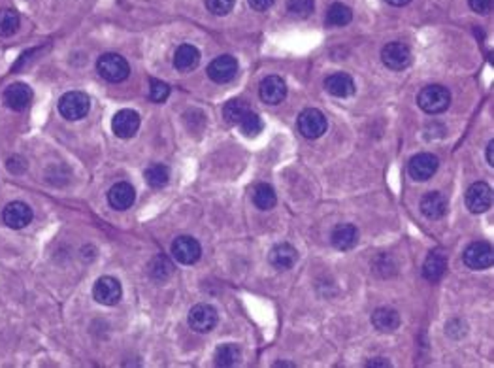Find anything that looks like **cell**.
<instances>
[{"label": "cell", "mask_w": 494, "mask_h": 368, "mask_svg": "<svg viewBox=\"0 0 494 368\" xmlns=\"http://www.w3.org/2000/svg\"><path fill=\"white\" fill-rule=\"evenodd\" d=\"M276 0H249V6L253 8L255 12H266L274 6Z\"/></svg>", "instance_id": "74e56055"}, {"label": "cell", "mask_w": 494, "mask_h": 368, "mask_svg": "<svg viewBox=\"0 0 494 368\" xmlns=\"http://www.w3.org/2000/svg\"><path fill=\"white\" fill-rule=\"evenodd\" d=\"M421 212L428 219L443 218L447 212V198L438 191H430L421 198Z\"/></svg>", "instance_id": "7402d4cb"}, {"label": "cell", "mask_w": 494, "mask_h": 368, "mask_svg": "<svg viewBox=\"0 0 494 368\" xmlns=\"http://www.w3.org/2000/svg\"><path fill=\"white\" fill-rule=\"evenodd\" d=\"M172 255L181 265H195L200 259L202 248L193 236H179L172 244Z\"/></svg>", "instance_id": "30bf717a"}, {"label": "cell", "mask_w": 494, "mask_h": 368, "mask_svg": "<svg viewBox=\"0 0 494 368\" xmlns=\"http://www.w3.org/2000/svg\"><path fill=\"white\" fill-rule=\"evenodd\" d=\"M168 179H170V170H168L167 165L157 162V165H151V167L145 170V182H147L151 187H155V189L164 187V185L168 184Z\"/></svg>", "instance_id": "f1b7e54d"}, {"label": "cell", "mask_w": 494, "mask_h": 368, "mask_svg": "<svg viewBox=\"0 0 494 368\" xmlns=\"http://www.w3.org/2000/svg\"><path fill=\"white\" fill-rule=\"evenodd\" d=\"M238 125H240L241 133L246 134V136H257V134L265 129V123H263V119H260V115L251 112V109L241 117Z\"/></svg>", "instance_id": "1f68e13d"}, {"label": "cell", "mask_w": 494, "mask_h": 368, "mask_svg": "<svg viewBox=\"0 0 494 368\" xmlns=\"http://www.w3.org/2000/svg\"><path fill=\"white\" fill-rule=\"evenodd\" d=\"M381 61L387 69L391 70H404L411 64V52L409 47L402 42H391L383 47L381 52Z\"/></svg>", "instance_id": "ba28073f"}, {"label": "cell", "mask_w": 494, "mask_h": 368, "mask_svg": "<svg viewBox=\"0 0 494 368\" xmlns=\"http://www.w3.org/2000/svg\"><path fill=\"white\" fill-rule=\"evenodd\" d=\"M493 204V189L485 182H477L466 191V206L471 213L487 212Z\"/></svg>", "instance_id": "9c48e42d"}, {"label": "cell", "mask_w": 494, "mask_h": 368, "mask_svg": "<svg viewBox=\"0 0 494 368\" xmlns=\"http://www.w3.org/2000/svg\"><path fill=\"white\" fill-rule=\"evenodd\" d=\"M313 8H315L313 0H289L287 2V10L291 12V16L299 19L310 18L313 13Z\"/></svg>", "instance_id": "d6a6232c"}, {"label": "cell", "mask_w": 494, "mask_h": 368, "mask_svg": "<svg viewBox=\"0 0 494 368\" xmlns=\"http://www.w3.org/2000/svg\"><path fill=\"white\" fill-rule=\"evenodd\" d=\"M6 167H8V170H10V172L21 174V172H25V170H27V162H25L23 157H10V159H8V162H6Z\"/></svg>", "instance_id": "8d00e7d4"}, {"label": "cell", "mask_w": 494, "mask_h": 368, "mask_svg": "<svg viewBox=\"0 0 494 368\" xmlns=\"http://www.w3.org/2000/svg\"><path fill=\"white\" fill-rule=\"evenodd\" d=\"M325 89H327L332 97L336 98H347L355 93V81L349 74L345 72H334L325 80Z\"/></svg>", "instance_id": "d6986e66"}, {"label": "cell", "mask_w": 494, "mask_h": 368, "mask_svg": "<svg viewBox=\"0 0 494 368\" xmlns=\"http://www.w3.org/2000/svg\"><path fill=\"white\" fill-rule=\"evenodd\" d=\"M462 259H464V265L471 271H485V268L493 265L494 261L493 246L485 240L474 242L464 249Z\"/></svg>", "instance_id": "5b68a950"}, {"label": "cell", "mask_w": 494, "mask_h": 368, "mask_svg": "<svg viewBox=\"0 0 494 368\" xmlns=\"http://www.w3.org/2000/svg\"><path fill=\"white\" fill-rule=\"evenodd\" d=\"M134 201H136V191H134L133 185L127 184V182H119V184H115L108 193L109 206L115 208V210H119V212L128 210V208L134 204Z\"/></svg>", "instance_id": "ac0fdd59"}, {"label": "cell", "mask_w": 494, "mask_h": 368, "mask_svg": "<svg viewBox=\"0 0 494 368\" xmlns=\"http://www.w3.org/2000/svg\"><path fill=\"white\" fill-rule=\"evenodd\" d=\"M170 97V87H168V83H164V81L161 80H153L150 81V98L153 100V102H159L162 104L167 98Z\"/></svg>", "instance_id": "836d02e7"}, {"label": "cell", "mask_w": 494, "mask_h": 368, "mask_svg": "<svg viewBox=\"0 0 494 368\" xmlns=\"http://www.w3.org/2000/svg\"><path fill=\"white\" fill-rule=\"evenodd\" d=\"M368 367H391V362L387 361V359H383V357H378L375 361L368 362Z\"/></svg>", "instance_id": "f35d334b"}, {"label": "cell", "mask_w": 494, "mask_h": 368, "mask_svg": "<svg viewBox=\"0 0 494 368\" xmlns=\"http://www.w3.org/2000/svg\"><path fill=\"white\" fill-rule=\"evenodd\" d=\"M32 89L27 83H12L4 91V104L13 112H23L32 102Z\"/></svg>", "instance_id": "9a60e30c"}, {"label": "cell", "mask_w": 494, "mask_h": 368, "mask_svg": "<svg viewBox=\"0 0 494 368\" xmlns=\"http://www.w3.org/2000/svg\"><path fill=\"white\" fill-rule=\"evenodd\" d=\"M330 242H332L334 248L339 249V251L353 249L356 246V242H359V230H356L355 225L342 223L338 227H334Z\"/></svg>", "instance_id": "44dd1931"}, {"label": "cell", "mask_w": 494, "mask_h": 368, "mask_svg": "<svg viewBox=\"0 0 494 368\" xmlns=\"http://www.w3.org/2000/svg\"><path fill=\"white\" fill-rule=\"evenodd\" d=\"M89 108H91V102H89V97L85 93L70 91L59 100V112L64 119L68 121L83 119L89 114Z\"/></svg>", "instance_id": "3957f363"}, {"label": "cell", "mask_w": 494, "mask_h": 368, "mask_svg": "<svg viewBox=\"0 0 494 368\" xmlns=\"http://www.w3.org/2000/svg\"><path fill=\"white\" fill-rule=\"evenodd\" d=\"M351 19H353L351 8L342 2H334L327 10V25H330V27H345L351 23Z\"/></svg>", "instance_id": "4316f807"}, {"label": "cell", "mask_w": 494, "mask_h": 368, "mask_svg": "<svg viewBox=\"0 0 494 368\" xmlns=\"http://www.w3.org/2000/svg\"><path fill=\"white\" fill-rule=\"evenodd\" d=\"M276 367H294L291 362H276Z\"/></svg>", "instance_id": "b9f144b4"}, {"label": "cell", "mask_w": 494, "mask_h": 368, "mask_svg": "<svg viewBox=\"0 0 494 368\" xmlns=\"http://www.w3.org/2000/svg\"><path fill=\"white\" fill-rule=\"evenodd\" d=\"M200 63V52L191 44H181L174 55V66L181 72H191Z\"/></svg>", "instance_id": "603a6c76"}, {"label": "cell", "mask_w": 494, "mask_h": 368, "mask_svg": "<svg viewBox=\"0 0 494 368\" xmlns=\"http://www.w3.org/2000/svg\"><path fill=\"white\" fill-rule=\"evenodd\" d=\"M287 97V83L279 76H268L260 81V98L266 104H282Z\"/></svg>", "instance_id": "e0dca14e"}, {"label": "cell", "mask_w": 494, "mask_h": 368, "mask_svg": "<svg viewBox=\"0 0 494 368\" xmlns=\"http://www.w3.org/2000/svg\"><path fill=\"white\" fill-rule=\"evenodd\" d=\"M468 4L474 12L481 13V16H487L493 10V0H468Z\"/></svg>", "instance_id": "d590c367"}, {"label": "cell", "mask_w": 494, "mask_h": 368, "mask_svg": "<svg viewBox=\"0 0 494 368\" xmlns=\"http://www.w3.org/2000/svg\"><path fill=\"white\" fill-rule=\"evenodd\" d=\"M241 359V350L236 344H223L219 345L215 351V364L217 367H236Z\"/></svg>", "instance_id": "484cf974"}, {"label": "cell", "mask_w": 494, "mask_h": 368, "mask_svg": "<svg viewBox=\"0 0 494 368\" xmlns=\"http://www.w3.org/2000/svg\"><path fill=\"white\" fill-rule=\"evenodd\" d=\"M268 261L270 265L277 271H289L296 265L299 261V251L296 248H293L287 242H282V244H276L274 248L270 249V255H268Z\"/></svg>", "instance_id": "2e32d148"}, {"label": "cell", "mask_w": 494, "mask_h": 368, "mask_svg": "<svg viewBox=\"0 0 494 368\" xmlns=\"http://www.w3.org/2000/svg\"><path fill=\"white\" fill-rule=\"evenodd\" d=\"M251 198H253V204L259 210H272L276 206V191L274 187L268 184H257L251 191Z\"/></svg>", "instance_id": "d4e9b609"}, {"label": "cell", "mask_w": 494, "mask_h": 368, "mask_svg": "<svg viewBox=\"0 0 494 368\" xmlns=\"http://www.w3.org/2000/svg\"><path fill=\"white\" fill-rule=\"evenodd\" d=\"M112 129L117 138H133L140 129V115L134 109H121L114 115Z\"/></svg>", "instance_id": "4fadbf2b"}, {"label": "cell", "mask_w": 494, "mask_h": 368, "mask_svg": "<svg viewBox=\"0 0 494 368\" xmlns=\"http://www.w3.org/2000/svg\"><path fill=\"white\" fill-rule=\"evenodd\" d=\"M299 131L308 140L321 138L323 134L327 133V117L321 109L306 108L299 115Z\"/></svg>", "instance_id": "277c9868"}, {"label": "cell", "mask_w": 494, "mask_h": 368, "mask_svg": "<svg viewBox=\"0 0 494 368\" xmlns=\"http://www.w3.org/2000/svg\"><path fill=\"white\" fill-rule=\"evenodd\" d=\"M372 325H374L380 333H394L400 327V316L397 310L392 308H378L372 314Z\"/></svg>", "instance_id": "cb8c5ba5"}, {"label": "cell", "mask_w": 494, "mask_h": 368, "mask_svg": "<svg viewBox=\"0 0 494 368\" xmlns=\"http://www.w3.org/2000/svg\"><path fill=\"white\" fill-rule=\"evenodd\" d=\"M445 271H447V257H445V254H443L442 249L430 251L428 257H426L425 265H423V276H425L428 282L436 283L442 280Z\"/></svg>", "instance_id": "ffe728a7"}, {"label": "cell", "mask_w": 494, "mask_h": 368, "mask_svg": "<svg viewBox=\"0 0 494 368\" xmlns=\"http://www.w3.org/2000/svg\"><path fill=\"white\" fill-rule=\"evenodd\" d=\"M19 13L12 8H6V10H0V36H13L19 30Z\"/></svg>", "instance_id": "83f0119b"}, {"label": "cell", "mask_w": 494, "mask_h": 368, "mask_svg": "<svg viewBox=\"0 0 494 368\" xmlns=\"http://www.w3.org/2000/svg\"><path fill=\"white\" fill-rule=\"evenodd\" d=\"M172 272H174V265L170 263L168 257H164V255H157L155 259L151 261L150 274L151 278H155V280H159V282H164L167 278L172 276Z\"/></svg>", "instance_id": "4dcf8cb0"}, {"label": "cell", "mask_w": 494, "mask_h": 368, "mask_svg": "<svg viewBox=\"0 0 494 368\" xmlns=\"http://www.w3.org/2000/svg\"><path fill=\"white\" fill-rule=\"evenodd\" d=\"M417 104L426 114H442L451 106V93H449L447 87L443 85H428L425 89H421Z\"/></svg>", "instance_id": "6da1fadb"}, {"label": "cell", "mask_w": 494, "mask_h": 368, "mask_svg": "<svg viewBox=\"0 0 494 368\" xmlns=\"http://www.w3.org/2000/svg\"><path fill=\"white\" fill-rule=\"evenodd\" d=\"M206 8L213 16H229L234 8V0H206Z\"/></svg>", "instance_id": "e575fe53"}, {"label": "cell", "mask_w": 494, "mask_h": 368, "mask_svg": "<svg viewBox=\"0 0 494 368\" xmlns=\"http://www.w3.org/2000/svg\"><path fill=\"white\" fill-rule=\"evenodd\" d=\"M121 295H123L121 283L112 276L98 278L95 287H92V297L98 304L115 306L121 300Z\"/></svg>", "instance_id": "52a82bcc"}, {"label": "cell", "mask_w": 494, "mask_h": 368, "mask_svg": "<svg viewBox=\"0 0 494 368\" xmlns=\"http://www.w3.org/2000/svg\"><path fill=\"white\" fill-rule=\"evenodd\" d=\"M247 112H249V106H247L243 100H240V98L229 100V102L224 104V108H223L224 119L229 121L230 125H238L241 117H243Z\"/></svg>", "instance_id": "f546056e"}, {"label": "cell", "mask_w": 494, "mask_h": 368, "mask_svg": "<svg viewBox=\"0 0 494 368\" xmlns=\"http://www.w3.org/2000/svg\"><path fill=\"white\" fill-rule=\"evenodd\" d=\"M97 70L100 78H104L109 83H121L125 81L131 74V66L125 61V57H121L117 53H106L97 61Z\"/></svg>", "instance_id": "7a4b0ae2"}, {"label": "cell", "mask_w": 494, "mask_h": 368, "mask_svg": "<svg viewBox=\"0 0 494 368\" xmlns=\"http://www.w3.org/2000/svg\"><path fill=\"white\" fill-rule=\"evenodd\" d=\"M2 219L10 229H23L32 221V210L25 202H10L2 212Z\"/></svg>", "instance_id": "5bb4252c"}, {"label": "cell", "mask_w": 494, "mask_h": 368, "mask_svg": "<svg viewBox=\"0 0 494 368\" xmlns=\"http://www.w3.org/2000/svg\"><path fill=\"white\" fill-rule=\"evenodd\" d=\"M238 74V61L232 55H221L213 59L207 66V76L215 83H229Z\"/></svg>", "instance_id": "8fae6325"}, {"label": "cell", "mask_w": 494, "mask_h": 368, "mask_svg": "<svg viewBox=\"0 0 494 368\" xmlns=\"http://www.w3.org/2000/svg\"><path fill=\"white\" fill-rule=\"evenodd\" d=\"M391 6H406V4H409L411 0H387Z\"/></svg>", "instance_id": "60d3db41"}, {"label": "cell", "mask_w": 494, "mask_h": 368, "mask_svg": "<svg viewBox=\"0 0 494 368\" xmlns=\"http://www.w3.org/2000/svg\"><path fill=\"white\" fill-rule=\"evenodd\" d=\"M217 310L212 304H196L189 311V327L196 333H210L217 325Z\"/></svg>", "instance_id": "8992f818"}, {"label": "cell", "mask_w": 494, "mask_h": 368, "mask_svg": "<svg viewBox=\"0 0 494 368\" xmlns=\"http://www.w3.org/2000/svg\"><path fill=\"white\" fill-rule=\"evenodd\" d=\"M438 167H440V159L436 155H432V153H419V155H415L409 161L408 172L415 182H426V179H430L438 172Z\"/></svg>", "instance_id": "7c38bea8"}, {"label": "cell", "mask_w": 494, "mask_h": 368, "mask_svg": "<svg viewBox=\"0 0 494 368\" xmlns=\"http://www.w3.org/2000/svg\"><path fill=\"white\" fill-rule=\"evenodd\" d=\"M487 161H488V165L493 167L494 165V140H490L487 146Z\"/></svg>", "instance_id": "ab89813d"}]
</instances>
